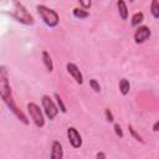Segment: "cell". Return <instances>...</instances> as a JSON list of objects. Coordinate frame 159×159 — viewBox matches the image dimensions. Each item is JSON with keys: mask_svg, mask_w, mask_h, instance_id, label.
<instances>
[{"mask_svg": "<svg viewBox=\"0 0 159 159\" xmlns=\"http://www.w3.org/2000/svg\"><path fill=\"white\" fill-rule=\"evenodd\" d=\"M0 96L2 102L7 106V108L14 113V116L25 125L29 124V119L26 117V114L17 107V104L14 101L12 97V92H11V87L9 83V77H7V71L5 66L0 67Z\"/></svg>", "mask_w": 159, "mask_h": 159, "instance_id": "1", "label": "cell"}, {"mask_svg": "<svg viewBox=\"0 0 159 159\" xmlns=\"http://www.w3.org/2000/svg\"><path fill=\"white\" fill-rule=\"evenodd\" d=\"M2 10L7 12L12 19L24 25H34V16L19 0H1Z\"/></svg>", "mask_w": 159, "mask_h": 159, "instance_id": "2", "label": "cell"}, {"mask_svg": "<svg viewBox=\"0 0 159 159\" xmlns=\"http://www.w3.org/2000/svg\"><path fill=\"white\" fill-rule=\"evenodd\" d=\"M36 10H37L40 17L42 19V21L45 22L46 26H48V27H56L58 25L60 16H58V14L55 10H52V9H50V7L45 6V5H37L36 6Z\"/></svg>", "mask_w": 159, "mask_h": 159, "instance_id": "3", "label": "cell"}, {"mask_svg": "<svg viewBox=\"0 0 159 159\" xmlns=\"http://www.w3.org/2000/svg\"><path fill=\"white\" fill-rule=\"evenodd\" d=\"M41 103H42V108H43V112L46 114V117L50 119V120H53L56 118V116L58 114V106L53 102V99L47 96V94H43L41 97Z\"/></svg>", "mask_w": 159, "mask_h": 159, "instance_id": "4", "label": "cell"}, {"mask_svg": "<svg viewBox=\"0 0 159 159\" xmlns=\"http://www.w3.org/2000/svg\"><path fill=\"white\" fill-rule=\"evenodd\" d=\"M27 112L30 114V118L32 119L34 124L39 128H42L45 125V117L42 111L40 109V107L35 103V102H30L27 103Z\"/></svg>", "mask_w": 159, "mask_h": 159, "instance_id": "5", "label": "cell"}, {"mask_svg": "<svg viewBox=\"0 0 159 159\" xmlns=\"http://www.w3.org/2000/svg\"><path fill=\"white\" fill-rule=\"evenodd\" d=\"M67 138H68L70 144L75 149H80L82 147V143H83L82 135L80 134V132L75 127H68L67 128Z\"/></svg>", "mask_w": 159, "mask_h": 159, "instance_id": "6", "label": "cell"}, {"mask_svg": "<svg viewBox=\"0 0 159 159\" xmlns=\"http://www.w3.org/2000/svg\"><path fill=\"white\" fill-rule=\"evenodd\" d=\"M150 35H152V31H150V29L148 27V26H145V25H142V26H138V29L135 30V32H134V35H133V37H134V42L135 43H144L149 37H150Z\"/></svg>", "mask_w": 159, "mask_h": 159, "instance_id": "7", "label": "cell"}, {"mask_svg": "<svg viewBox=\"0 0 159 159\" xmlns=\"http://www.w3.org/2000/svg\"><path fill=\"white\" fill-rule=\"evenodd\" d=\"M66 70L70 73V76L76 81L77 84H83V75L81 72V70L78 68V66L73 62H68L66 65Z\"/></svg>", "mask_w": 159, "mask_h": 159, "instance_id": "8", "label": "cell"}, {"mask_svg": "<svg viewBox=\"0 0 159 159\" xmlns=\"http://www.w3.org/2000/svg\"><path fill=\"white\" fill-rule=\"evenodd\" d=\"M50 157L52 159H62L63 158V148H62V144L58 140H53L52 142Z\"/></svg>", "mask_w": 159, "mask_h": 159, "instance_id": "9", "label": "cell"}, {"mask_svg": "<svg viewBox=\"0 0 159 159\" xmlns=\"http://www.w3.org/2000/svg\"><path fill=\"white\" fill-rule=\"evenodd\" d=\"M41 55H42V62H43V66H45L46 71L47 72H52L53 71V61H52V57L50 56V53L46 50H43Z\"/></svg>", "mask_w": 159, "mask_h": 159, "instance_id": "10", "label": "cell"}, {"mask_svg": "<svg viewBox=\"0 0 159 159\" xmlns=\"http://www.w3.org/2000/svg\"><path fill=\"white\" fill-rule=\"evenodd\" d=\"M117 9H118L119 17L122 20H127L128 19V6L124 0H117Z\"/></svg>", "mask_w": 159, "mask_h": 159, "instance_id": "11", "label": "cell"}, {"mask_svg": "<svg viewBox=\"0 0 159 159\" xmlns=\"http://www.w3.org/2000/svg\"><path fill=\"white\" fill-rule=\"evenodd\" d=\"M72 15L76 17V19H80V20H83V19H87L89 16V12L83 9V7H75L72 10Z\"/></svg>", "mask_w": 159, "mask_h": 159, "instance_id": "12", "label": "cell"}, {"mask_svg": "<svg viewBox=\"0 0 159 159\" xmlns=\"http://www.w3.org/2000/svg\"><path fill=\"white\" fill-rule=\"evenodd\" d=\"M119 92L123 94V96H127L130 91V83L127 78H120L119 80Z\"/></svg>", "mask_w": 159, "mask_h": 159, "instance_id": "13", "label": "cell"}, {"mask_svg": "<svg viewBox=\"0 0 159 159\" xmlns=\"http://www.w3.org/2000/svg\"><path fill=\"white\" fill-rule=\"evenodd\" d=\"M143 20H144V14H143L142 11H138V12H135V14L132 16V19H130V25H132L133 27H137V26H139V25L143 22Z\"/></svg>", "mask_w": 159, "mask_h": 159, "instance_id": "14", "label": "cell"}, {"mask_svg": "<svg viewBox=\"0 0 159 159\" xmlns=\"http://www.w3.org/2000/svg\"><path fill=\"white\" fill-rule=\"evenodd\" d=\"M150 14L153 15L154 19H159V0H152Z\"/></svg>", "mask_w": 159, "mask_h": 159, "instance_id": "15", "label": "cell"}, {"mask_svg": "<svg viewBox=\"0 0 159 159\" xmlns=\"http://www.w3.org/2000/svg\"><path fill=\"white\" fill-rule=\"evenodd\" d=\"M128 130H129V134H130L135 140H138V142H140V143H143V144L145 143V142H144V139L142 138V135H140V134H139V133L133 128V125H132V124H128Z\"/></svg>", "mask_w": 159, "mask_h": 159, "instance_id": "16", "label": "cell"}, {"mask_svg": "<svg viewBox=\"0 0 159 159\" xmlns=\"http://www.w3.org/2000/svg\"><path fill=\"white\" fill-rule=\"evenodd\" d=\"M55 98H56V103H57L60 111H61L62 113H66V112H67V107H66V104L63 103V99L60 97L58 93H55Z\"/></svg>", "mask_w": 159, "mask_h": 159, "instance_id": "17", "label": "cell"}, {"mask_svg": "<svg viewBox=\"0 0 159 159\" xmlns=\"http://www.w3.org/2000/svg\"><path fill=\"white\" fill-rule=\"evenodd\" d=\"M89 87H91L96 93H99V92H101V86H99L98 81L94 80V78H91V80H89Z\"/></svg>", "mask_w": 159, "mask_h": 159, "instance_id": "18", "label": "cell"}, {"mask_svg": "<svg viewBox=\"0 0 159 159\" xmlns=\"http://www.w3.org/2000/svg\"><path fill=\"white\" fill-rule=\"evenodd\" d=\"M104 117H106V120L108 123H113L114 122V116H113V113H112V111L109 108L104 109Z\"/></svg>", "mask_w": 159, "mask_h": 159, "instance_id": "19", "label": "cell"}, {"mask_svg": "<svg viewBox=\"0 0 159 159\" xmlns=\"http://www.w3.org/2000/svg\"><path fill=\"white\" fill-rule=\"evenodd\" d=\"M113 129H114V133H116V135L117 137H119V138H123V130H122V127H120V124H118V123H114V125H113Z\"/></svg>", "mask_w": 159, "mask_h": 159, "instance_id": "20", "label": "cell"}, {"mask_svg": "<svg viewBox=\"0 0 159 159\" xmlns=\"http://www.w3.org/2000/svg\"><path fill=\"white\" fill-rule=\"evenodd\" d=\"M78 2L81 5V7H83L86 10H88L92 6V0H78Z\"/></svg>", "mask_w": 159, "mask_h": 159, "instance_id": "21", "label": "cell"}, {"mask_svg": "<svg viewBox=\"0 0 159 159\" xmlns=\"http://www.w3.org/2000/svg\"><path fill=\"white\" fill-rule=\"evenodd\" d=\"M96 158H97V159H99V158H101V159H106V158H107V155H106L104 153L99 152V153H97V154H96Z\"/></svg>", "mask_w": 159, "mask_h": 159, "instance_id": "22", "label": "cell"}, {"mask_svg": "<svg viewBox=\"0 0 159 159\" xmlns=\"http://www.w3.org/2000/svg\"><path fill=\"white\" fill-rule=\"evenodd\" d=\"M153 130H154V132H159V120H157V122L153 124Z\"/></svg>", "mask_w": 159, "mask_h": 159, "instance_id": "23", "label": "cell"}, {"mask_svg": "<svg viewBox=\"0 0 159 159\" xmlns=\"http://www.w3.org/2000/svg\"><path fill=\"white\" fill-rule=\"evenodd\" d=\"M129 1H130V2H132V1H134V0H129Z\"/></svg>", "mask_w": 159, "mask_h": 159, "instance_id": "24", "label": "cell"}]
</instances>
